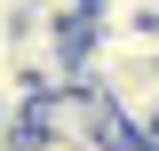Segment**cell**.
<instances>
[{
    "label": "cell",
    "instance_id": "1",
    "mask_svg": "<svg viewBox=\"0 0 159 151\" xmlns=\"http://www.w3.org/2000/svg\"><path fill=\"white\" fill-rule=\"evenodd\" d=\"M80 40H88V24H64V16H48V8H16V32H8L16 80H32V88L80 80Z\"/></svg>",
    "mask_w": 159,
    "mask_h": 151
},
{
    "label": "cell",
    "instance_id": "2",
    "mask_svg": "<svg viewBox=\"0 0 159 151\" xmlns=\"http://www.w3.org/2000/svg\"><path fill=\"white\" fill-rule=\"evenodd\" d=\"M32 135H40V143H111V135H119V112H111L103 88L64 80V88H40L32 95Z\"/></svg>",
    "mask_w": 159,
    "mask_h": 151
},
{
    "label": "cell",
    "instance_id": "3",
    "mask_svg": "<svg viewBox=\"0 0 159 151\" xmlns=\"http://www.w3.org/2000/svg\"><path fill=\"white\" fill-rule=\"evenodd\" d=\"M96 16H151V0H96Z\"/></svg>",
    "mask_w": 159,
    "mask_h": 151
},
{
    "label": "cell",
    "instance_id": "4",
    "mask_svg": "<svg viewBox=\"0 0 159 151\" xmlns=\"http://www.w3.org/2000/svg\"><path fill=\"white\" fill-rule=\"evenodd\" d=\"M151 16H159V0H151Z\"/></svg>",
    "mask_w": 159,
    "mask_h": 151
}]
</instances>
